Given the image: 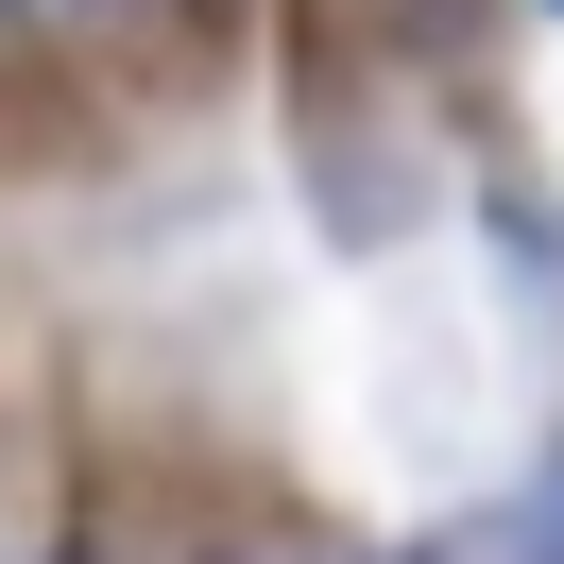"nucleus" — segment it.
<instances>
[{
    "instance_id": "f257e3e1",
    "label": "nucleus",
    "mask_w": 564,
    "mask_h": 564,
    "mask_svg": "<svg viewBox=\"0 0 564 564\" xmlns=\"http://www.w3.org/2000/svg\"><path fill=\"white\" fill-rule=\"evenodd\" d=\"M69 564H138V547H69Z\"/></svg>"
},
{
    "instance_id": "f03ea898",
    "label": "nucleus",
    "mask_w": 564,
    "mask_h": 564,
    "mask_svg": "<svg viewBox=\"0 0 564 564\" xmlns=\"http://www.w3.org/2000/svg\"><path fill=\"white\" fill-rule=\"evenodd\" d=\"M104 18H154V0H104Z\"/></svg>"
},
{
    "instance_id": "7ed1b4c3",
    "label": "nucleus",
    "mask_w": 564,
    "mask_h": 564,
    "mask_svg": "<svg viewBox=\"0 0 564 564\" xmlns=\"http://www.w3.org/2000/svg\"><path fill=\"white\" fill-rule=\"evenodd\" d=\"M223 564H274V547H223Z\"/></svg>"
},
{
    "instance_id": "20e7f679",
    "label": "nucleus",
    "mask_w": 564,
    "mask_h": 564,
    "mask_svg": "<svg viewBox=\"0 0 564 564\" xmlns=\"http://www.w3.org/2000/svg\"><path fill=\"white\" fill-rule=\"evenodd\" d=\"M377 564H427V547H377Z\"/></svg>"
},
{
    "instance_id": "39448f33",
    "label": "nucleus",
    "mask_w": 564,
    "mask_h": 564,
    "mask_svg": "<svg viewBox=\"0 0 564 564\" xmlns=\"http://www.w3.org/2000/svg\"><path fill=\"white\" fill-rule=\"evenodd\" d=\"M0 18H18V0H0Z\"/></svg>"
}]
</instances>
